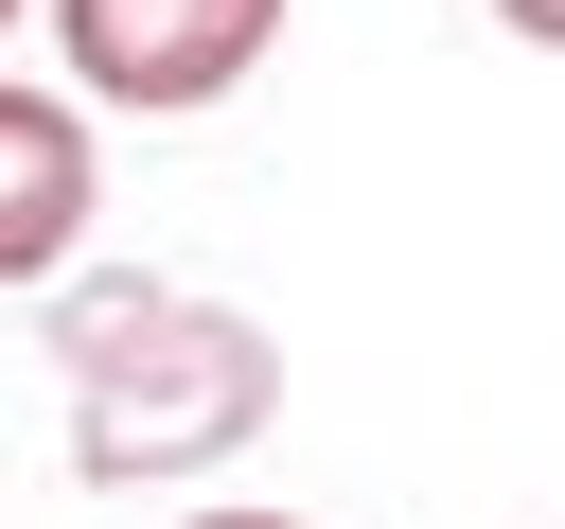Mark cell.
Here are the masks:
<instances>
[{"label": "cell", "instance_id": "obj_5", "mask_svg": "<svg viewBox=\"0 0 565 529\" xmlns=\"http://www.w3.org/2000/svg\"><path fill=\"white\" fill-rule=\"evenodd\" d=\"M177 529H300V511H247V494H212V511H177Z\"/></svg>", "mask_w": 565, "mask_h": 529}, {"label": "cell", "instance_id": "obj_3", "mask_svg": "<svg viewBox=\"0 0 565 529\" xmlns=\"http://www.w3.org/2000/svg\"><path fill=\"white\" fill-rule=\"evenodd\" d=\"M88 212H106L88 106H71V88H18V71H0V300H18V282H71Z\"/></svg>", "mask_w": 565, "mask_h": 529}, {"label": "cell", "instance_id": "obj_2", "mask_svg": "<svg viewBox=\"0 0 565 529\" xmlns=\"http://www.w3.org/2000/svg\"><path fill=\"white\" fill-rule=\"evenodd\" d=\"M53 35H71V71H88V106L177 123V106H230V88L282 53V0H53Z\"/></svg>", "mask_w": 565, "mask_h": 529}, {"label": "cell", "instance_id": "obj_6", "mask_svg": "<svg viewBox=\"0 0 565 529\" xmlns=\"http://www.w3.org/2000/svg\"><path fill=\"white\" fill-rule=\"evenodd\" d=\"M0 35H18V0H0Z\"/></svg>", "mask_w": 565, "mask_h": 529}, {"label": "cell", "instance_id": "obj_1", "mask_svg": "<svg viewBox=\"0 0 565 529\" xmlns=\"http://www.w3.org/2000/svg\"><path fill=\"white\" fill-rule=\"evenodd\" d=\"M53 370H71V476H106V494H177V476L247 458L265 406H282V353L230 300H177V282H106L53 335Z\"/></svg>", "mask_w": 565, "mask_h": 529}, {"label": "cell", "instance_id": "obj_4", "mask_svg": "<svg viewBox=\"0 0 565 529\" xmlns=\"http://www.w3.org/2000/svg\"><path fill=\"white\" fill-rule=\"evenodd\" d=\"M494 18H512V35H530V53H565V0H494Z\"/></svg>", "mask_w": 565, "mask_h": 529}]
</instances>
